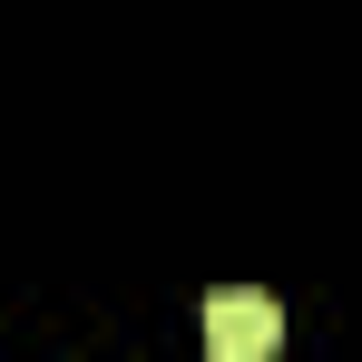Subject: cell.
I'll return each instance as SVG.
<instances>
[{
    "label": "cell",
    "mask_w": 362,
    "mask_h": 362,
    "mask_svg": "<svg viewBox=\"0 0 362 362\" xmlns=\"http://www.w3.org/2000/svg\"><path fill=\"white\" fill-rule=\"evenodd\" d=\"M274 343H284V313L264 294H216L206 303V353L216 362H264Z\"/></svg>",
    "instance_id": "cell-1"
}]
</instances>
